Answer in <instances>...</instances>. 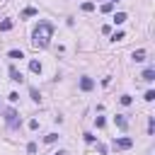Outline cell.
<instances>
[{
    "mask_svg": "<svg viewBox=\"0 0 155 155\" xmlns=\"http://www.w3.org/2000/svg\"><path fill=\"white\" fill-rule=\"evenodd\" d=\"M153 131H155V119L150 116V119H148V136H153Z\"/></svg>",
    "mask_w": 155,
    "mask_h": 155,
    "instance_id": "obj_14",
    "label": "cell"
},
{
    "mask_svg": "<svg viewBox=\"0 0 155 155\" xmlns=\"http://www.w3.org/2000/svg\"><path fill=\"white\" fill-rule=\"evenodd\" d=\"M51 36H53V24L51 22H39L34 34H31V44L36 48H46L51 44Z\"/></svg>",
    "mask_w": 155,
    "mask_h": 155,
    "instance_id": "obj_1",
    "label": "cell"
},
{
    "mask_svg": "<svg viewBox=\"0 0 155 155\" xmlns=\"http://www.w3.org/2000/svg\"><path fill=\"white\" fill-rule=\"evenodd\" d=\"M94 10V2H82V12H92Z\"/></svg>",
    "mask_w": 155,
    "mask_h": 155,
    "instance_id": "obj_15",
    "label": "cell"
},
{
    "mask_svg": "<svg viewBox=\"0 0 155 155\" xmlns=\"http://www.w3.org/2000/svg\"><path fill=\"white\" fill-rule=\"evenodd\" d=\"M111 39H114V41H121V39H124V31H116V34H114Z\"/></svg>",
    "mask_w": 155,
    "mask_h": 155,
    "instance_id": "obj_23",
    "label": "cell"
},
{
    "mask_svg": "<svg viewBox=\"0 0 155 155\" xmlns=\"http://www.w3.org/2000/svg\"><path fill=\"white\" fill-rule=\"evenodd\" d=\"M143 99H145V102H153V99H155V92H153V90H148V92H145V97H143Z\"/></svg>",
    "mask_w": 155,
    "mask_h": 155,
    "instance_id": "obj_19",
    "label": "cell"
},
{
    "mask_svg": "<svg viewBox=\"0 0 155 155\" xmlns=\"http://www.w3.org/2000/svg\"><path fill=\"white\" fill-rule=\"evenodd\" d=\"M92 87H94V80L92 78H80V90L82 92H90Z\"/></svg>",
    "mask_w": 155,
    "mask_h": 155,
    "instance_id": "obj_4",
    "label": "cell"
},
{
    "mask_svg": "<svg viewBox=\"0 0 155 155\" xmlns=\"http://www.w3.org/2000/svg\"><path fill=\"white\" fill-rule=\"evenodd\" d=\"M29 94H31V99H34V102H41V94H39V90H36V87H29Z\"/></svg>",
    "mask_w": 155,
    "mask_h": 155,
    "instance_id": "obj_13",
    "label": "cell"
},
{
    "mask_svg": "<svg viewBox=\"0 0 155 155\" xmlns=\"http://www.w3.org/2000/svg\"><path fill=\"white\" fill-rule=\"evenodd\" d=\"M44 140H46V143H56V140H58V133H48Z\"/></svg>",
    "mask_w": 155,
    "mask_h": 155,
    "instance_id": "obj_18",
    "label": "cell"
},
{
    "mask_svg": "<svg viewBox=\"0 0 155 155\" xmlns=\"http://www.w3.org/2000/svg\"><path fill=\"white\" fill-rule=\"evenodd\" d=\"M114 124H116L121 131H126V126H128V121H126V116H124V114H116V116H114Z\"/></svg>",
    "mask_w": 155,
    "mask_h": 155,
    "instance_id": "obj_5",
    "label": "cell"
},
{
    "mask_svg": "<svg viewBox=\"0 0 155 155\" xmlns=\"http://www.w3.org/2000/svg\"><path fill=\"white\" fill-rule=\"evenodd\" d=\"M10 58H24L22 51H10Z\"/></svg>",
    "mask_w": 155,
    "mask_h": 155,
    "instance_id": "obj_20",
    "label": "cell"
},
{
    "mask_svg": "<svg viewBox=\"0 0 155 155\" xmlns=\"http://www.w3.org/2000/svg\"><path fill=\"white\" fill-rule=\"evenodd\" d=\"M10 80H15V82H22L24 78H22V73L15 68V65H10Z\"/></svg>",
    "mask_w": 155,
    "mask_h": 155,
    "instance_id": "obj_6",
    "label": "cell"
},
{
    "mask_svg": "<svg viewBox=\"0 0 155 155\" xmlns=\"http://www.w3.org/2000/svg\"><path fill=\"white\" fill-rule=\"evenodd\" d=\"M5 121H7L10 128H19V114H17L15 109H7V111H5Z\"/></svg>",
    "mask_w": 155,
    "mask_h": 155,
    "instance_id": "obj_2",
    "label": "cell"
},
{
    "mask_svg": "<svg viewBox=\"0 0 155 155\" xmlns=\"http://www.w3.org/2000/svg\"><path fill=\"white\" fill-rule=\"evenodd\" d=\"M29 70H31V73H41V63H39V61H31V63H29Z\"/></svg>",
    "mask_w": 155,
    "mask_h": 155,
    "instance_id": "obj_12",
    "label": "cell"
},
{
    "mask_svg": "<svg viewBox=\"0 0 155 155\" xmlns=\"http://www.w3.org/2000/svg\"><path fill=\"white\" fill-rule=\"evenodd\" d=\"M12 29V19H2L0 22V31H10Z\"/></svg>",
    "mask_w": 155,
    "mask_h": 155,
    "instance_id": "obj_10",
    "label": "cell"
},
{
    "mask_svg": "<svg viewBox=\"0 0 155 155\" xmlns=\"http://www.w3.org/2000/svg\"><path fill=\"white\" fill-rule=\"evenodd\" d=\"M131 102H133V99H131V94H121V104H124V107H128Z\"/></svg>",
    "mask_w": 155,
    "mask_h": 155,
    "instance_id": "obj_16",
    "label": "cell"
},
{
    "mask_svg": "<svg viewBox=\"0 0 155 155\" xmlns=\"http://www.w3.org/2000/svg\"><path fill=\"white\" fill-rule=\"evenodd\" d=\"M109 2H111V5H114V2H116V0H109Z\"/></svg>",
    "mask_w": 155,
    "mask_h": 155,
    "instance_id": "obj_26",
    "label": "cell"
},
{
    "mask_svg": "<svg viewBox=\"0 0 155 155\" xmlns=\"http://www.w3.org/2000/svg\"><path fill=\"white\" fill-rule=\"evenodd\" d=\"M133 61H136V63L145 61V51H143V48H140V51H133Z\"/></svg>",
    "mask_w": 155,
    "mask_h": 155,
    "instance_id": "obj_11",
    "label": "cell"
},
{
    "mask_svg": "<svg viewBox=\"0 0 155 155\" xmlns=\"http://www.w3.org/2000/svg\"><path fill=\"white\" fill-rule=\"evenodd\" d=\"M111 7H114L111 2H104V5H102V12H111Z\"/></svg>",
    "mask_w": 155,
    "mask_h": 155,
    "instance_id": "obj_21",
    "label": "cell"
},
{
    "mask_svg": "<svg viewBox=\"0 0 155 155\" xmlns=\"http://www.w3.org/2000/svg\"><path fill=\"white\" fill-rule=\"evenodd\" d=\"M114 150H128L133 148V138H114Z\"/></svg>",
    "mask_w": 155,
    "mask_h": 155,
    "instance_id": "obj_3",
    "label": "cell"
},
{
    "mask_svg": "<svg viewBox=\"0 0 155 155\" xmlns=\"http://www.w3.org/2000/svg\"><path fill=\"white\" fill-rule=\"evenodd\" d=\"M126 22V12H116L114 15V24H124Z\"/></svg>",
    "mask_w": 155,
    "mask_h": 155,
    "instance_id": "obj_9",
    "label": "cell"
},
{
    "mask_svg": "<svg viewBox=\"0 0 155 155\" xmlns=\"http://www.w3.org/2000/svg\"><path fill=\"white\" fill-rule=\"evenodd\" d=\"M29 128H31V131H34V128H39V121H36V119H31V121H29Z\"/></svg>",
    "mask_w": 155,
    "mask_h": 155,
    "instance_id": "obj_24",
    "label": "cell"
},
{
    "mask_svg": "<svg viewBox=\"0 0 155 155\" xmlns=\"http://www.w3.org/2000/svg\"><path fill=\"white\" fill-rule=\"evenodd\" d=\"M27 153H31V155H34V153H36V143H29V145H27Z\"/></svg>",
    "mask_w": 155,
    "mask_h": 155,
    "instance_id": "obj_22",
    "label": "cell"
},
{
    "mask_svg": "<svg viewBox=\"0 0 155 155\" xmlns=\"http://www.w3.org/2000/svg\"><path fill=\"white\" fill-rule=\"evenodd\" d=\"M94 124H97V128H104L107 121H104V116H94Z\"/></svg>",
    "mask_w": 155,
    "mask_h": 155,
    "instance_id": "obj_17",
    "label": "cell"
},
{
    "mask_svg": "<svg viewBox=\"0 0 155 155\" xmlns=\"http://www.w3.org/2000/svg\"><path fill=\"white\" fill-rule=\"evenodd\" d=\"M56 155H68V153H65V150H58V153H56Z\"/></svg>",
    "mask_w": 155,
    "mask_h": 155,
    "instance_id": "obj_25",
    "label": "cell"
},
{
    "mask_svg": "<svg viewBox=\"0 0 155 155\" xmlns=\"http://www.w3.org/2000/svg\"><path fill=\"white\" fill-rule=\"evenodd\" d=\"M34 15H39V10H36V7H24V10H22V19L34 17Z\"/></svg>",
    "mask_w": 155,
    "mask_h": 155,
    "instance_id": "obj_8",
    "label": "cell"
},
{
    "mask_svg": "<svg viewBox=\"0 0 155 155\" xmlns=\"http://www.w3.org/2000/svg\"><path fill=\"white\" fill-rule=\"evenodd\" d=\"M140 78H143V80H145V82H153V80H155V70H153V68H145V70H143V75H140Z\"/></svg>",
    "mask_w": 155,
    "mask_h": 155,
    "instance_id": "obj_7",
    "label": "cell"
}]
</instances>
